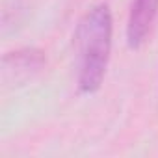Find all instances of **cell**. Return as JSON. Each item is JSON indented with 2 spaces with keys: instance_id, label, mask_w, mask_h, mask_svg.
I'll return each instance as SVG.
<instances>
[{
  "instance_id": "obj_3",
  "label": "cell",
  "mask_w": 158,
  "mask_h": 158,
  "mask_svg": "<svg viewBox=\"0 0 158 158\" xmlns=\"http://www.w3.org/2000/svg\"><path fill=\"white\" fill-rule=\"evenodd\" d=\"M45 65V56L37 48H23L17 52H10L2 60L4 78L6 80H24L32 76Z\"/></svg>"
},
{
  "instance_id": "obj_1",
  "label": "cell",
  "mask_w": 158,
  "mask_h": 158,
  "mask_svg": "<svg viewBox=\"0 0 158 158\" xmlns=\"http://www.w3.org/2000/svg\"><path fill=\"white\" fill-rule=\"evenodd\" d=\"M114 21L108 4L91 6L78 21L74 32L76 48V82L82 93H95L108 69L112 50Z\"/></svg>"
},
{
  "instance_id": "obj_2",
  "label": "cell",
  "mask_w": 158,
  "mask_h": 158,
  "mask_svg": "<svg viewBox=\"0 0 158 158\" xmlns=\"http://www.w3.org/2000/svg\"><path fill=\"white\" fill-rule=\"evenodd\" d=\"M158 15V0H132L127 21V43L130 48H139L154 24Z\"/></svg>"
}]
</instances>
